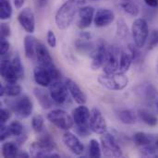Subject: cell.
<instances>
[{
	"mask_svg": "<svg viewBox=\"0 0 158 158\" xmlns=\"http://www.w3.org/2000/svg\"><path fill=\"white\" fill-rule=\"evenodd\" d=\"M7 38H4L1 37V41H0V52H1V56H4L5 55L7 54L9 47H10V44L9 42L6 40Z\"/></svg>",
	"mask_w": 158,
	"mask_h": 158,
	"instance_id": "obj_42",
	"label": "cell"
},
{
	"mask_svg": "<svg viewBox=\"0 0 158 158\" xmlns=\"http://www.w3.org/2000/svg\"><path fill=\"white\" fill-rule=\"evenodd\" d=\"M26 140H27V135L25 133H22L21 135L17 137V142L16 143H17V144L19 146H20V145H22L26 142Z\"/></svg>",
	"mask_w": 158,
	"mask_h": 158,
	"instance_id": "obj_47",
	"label": "cell"
},
{
	"mask_svg": "<svg viewBox=\"0 0 158 158\" xmlns=\"http://www.w3.org/2000/svg\"><path fill=\"white\" fill-rule=\"evenodd\" d=\"M62 142L64 145L75 156H81L84 152V145L80 141V139L71 132L64 133L62 137Z\"/></svg>",
	"mask_w": 158,
	"mask_h": 158,
	"instance_id": "obj_15",
	"label": "cell"
},
{
	"mask_svg": "<svg viewBox=\"0 0 158 158\" xmlns=\"http://www.w3.org/2000/svg\"><path fill=\"white\" fill-rule=\"evenodd\" d=\"M131 33L134 44L139 48H143L149 36V26L146 19L143 18L136 19L131 25Z\"/></svg>",
	"mask_w": 158,
	"mask_h": 158,
	"instance_id": "obj_6",
	"label": "cell"
},
{
	"mask_svg": "<svg viewBox=\"0 0 158 158\" xmlns=\"http://www.w3.org/2000/svg\"><path fill=\"white\" fill-rule=\"evenodd\" d=\"M0 72H1V76L6 82L16 83L19 81V78L12 66V62L9 59H6V58L2 59Z\"/></svg>",
	"mask_w": 158,
	"mask_h": 158,
	"instance_id": "obj_19",
	"label": "cell"
},
{
	"mask_svg": "<svg viewBox=\"0 0 158 158\" xmlns=\"http://www.w3.org/2000/svg\"><path fill=\"white\" fill-rule=\"evenodd\" d=\"M98 82L105 88L111 91L124 90L129 84V78L124 73H104L99 75Z\"/></svg>",
	"mask_w": 158,
	"mask_h": 158,
	"instance_id": "obj_3",
	"label": "cell"
},
{
	"mask_svg": "<svg viewBox=\"0 0 158 158\" xmlns=\"http://www.w3.org/2000/svg\"><path fill=\"white\" fill-rule=\"evenodd\" d=\"M89 156L92 158H99L102 156L101 144L95 139H92L89 144Z\"/></svg>",
	"mask_w": 158,
	"mask_h": 158,
	"instance_id": "obj_31",
	"label": "cell"
},
{
	"mask_svg": "<svg viewBox=\"0 0 158 158\" xmlns=\"http://www.w3.org/2000/svg\"><path fill=\"white\" fill-rule=\"evenodd\" d=\"M147 39V49L152 50L158 45V30H154L151 31Z\"/></svg>",
	"mask_w": 158,
	"mask_h": 158,
	"instance_id": "obj_39",
	"label": "cell"
},
{
	"mask_svg": "<svg viewBox=\"0 0 158 158\" xmlns=\"http://www.w3.org/2000/svg\"><path fill=\"white\" fill-rule=\"evenodd\" d=\"M141 48H139L136 44H129V50L131 52V55L132 56V60L133 62H139L141 57H142V53L140 51Z\"/></svg>",
	"mask_w": 158,
	"mask_h": 158,
	"instance_id": "obj_41",
	"label": "cell"
},
{
	"mask_svg": "<svg viewBox=\"0 0 158 158\" xmlns=\"http://www.w3.org/2000/svg\"><path fill=\"white\" fill-rule=\"evenodd\" d=\"M143 1L148 6H150L152 8L158 7V0H143Z\"/></svg>",
	"mask_w": 158,
	"mask_h": 158,
	"instance_id": "obj_48",
	"label": "cell"
},
{
	"mask_svg": "<svg viewBox=\"0 0 158 158\" xmlns=\"http://www.w3.org/2000/svg\"><path fill=\"white\" fill-rule=\"evenodd\" d=\"M90 128L93 132L99 134V135H103L107 131L106 121L102 112L96 107H94L91 111Z\"/></svg>",
	"mask_w": 158,
	"mask_h": 158,
	"instance_id": "obj_13",
	"label": "cell"
},
{
	"mask_svg": "<svg viewBox=\"0 0 158 158\" xmlns=\"http://www.w3.org/2000/svg\"><path fill=\"white\" fill-rule=\"evenodd\" d=\"M33 94H34L35 97L37 98L40 106L44 109H49L53 106L54 100L52 99L50 93H47L43 88H35L33 91Z\"/></svg>",
	"mask_w": 158,
	"mask_h": 158,
	"instance_id": "obj_22",
	"label": "cell"
},
{
	"mask_svg": "<svg viewBox=\"0 0 158 158\" xmlns=\"http://www.w3.org/2000/svg\"><path fill=\"white\" fill-rule=\"evenodd\" d=\"M44 125V118L41 115H36V116H34L32 118V119H31V127H32V130L37 134H40V133L43 132Z\"/></svg>",
	"mask_w": 158,
	"mask_h": 158,
	"instance_id": "obj_36",
	"label": "cell"
},
{
	"mask_svg": "<svg viewBox=\"0 0 158 158\" xmlns=\"http://www.w3.org/2000/svg\"><path fill=\"white\" fill-rule=\"evenodd\" d=\"M19 154V145L17 143L7 142L2 145V156L3 157L12 158L18 156Z\"/></svg>",
	"mask_w": 158,
	"mask_h": 158,
	"instance_id": "obj_26",
	"label": "cell"
},
{
	"mask_svg": "<svg viewBox=\"0 0 158 158\" xmlns=\"http://www.w3.org/2000/svg\"><path fill=\"white\" fill-rule=\"evenodd\" d=\"M65 82H66L69 92L70 95L72 96V98L74 99V101L79 105H84L87 102V97H86L85 94L83 93V91L81 89V87L74 81L70 80V79H67Z\"/></svg>",
	"mask_w": 158,
	"mask_h": 158,
	"instance_id": "obj_21",
	"label": "cell"
},
{
	"mask_svg": "<svg viewBox=\"0 0 158 158\" xmlns=\"http://www.w3.org/2000/svg\"><path fill=\"white\" fill-rule=\"evenodd\" d=\"M133 62L132 56L131 53H126L124 51H121V56H120V62H119V69L118 71L119 73H126L129 71L131 63Z\"/></svg>",
	"mask_w": 158,
	"mask_h": 158,
	"instance_id": "obj_28",
	"label": "cell"
},
{
	"mask_svg": "<svg viewBox=\"0 0 158 158\" xmlns=\"http://www.w3.org/2000/svg\"><path fill=\"white\" fill-rule=\"evenodd\" d=\"M78 14V27L81 30L89 28L94 19V8L91 6H83Z\"/></svg>",
	"mask_w": 158,
	"mask_h": 158,
	"instance_id": "obj_17",
	"label": "cell"
},
{
	"mask_svg": "<svg viewBox=\"0 0 158 158\" xmlns=\"http://www.w3.org/2000/svg\"><path fill=\"white\" fill-rule=\"evenodd\" d=\"M29 156H30V155L25 152H20L18 154V157H29Z\"/></svg>",
	"mask_w": 158,
	"mask_h": 158,
	"instance_id": "obj_51",
	"label": "cell"
},
{
	"mask_svg": "<svg viewBox=\"0 0 158 158\" xmlns=\"http://www.w3.org/2000/svg\"><path fill=\"white\" fill-rule=\"evenodd\" d=\"M5 95V87L4 85H0V96H4Z\"/></svg>",
	"mask_w": 158,
	"mask_h": 158,
	"instance_id": "obj_52",
	"label": "cell"
},
{
	"mask_svg": "<svg viewBox=\"0 0 158 158\" xmlns=\"http://www.w3.org/2000/svg\"><path fill=\"white\" fill-rule=\"evenodd\" d=\"M76 47L81 53H86V52L92 53L93 50L94 49V46L92 43H89V41L83 40L81 38H80L76 41Z\"/></svg>",
	"mask_w": 158,
	"mask_h": 158,
	"instance_id": "obj_34",
	"label": "cell"
},
{
	"mask_svg": "<svg viewBox=\"0 0 158 158\" xmlns=\"http://www.w3.org/2000/svg\"><path fill=\"white\" fill-rule=\"evenodd\" d=\"M11 117V113L7 108H1L0 111V118H1V124H6V122Z\"/></svg>",
	"mask_w": 158,
	"mask_h": 158,
	"instance_id": "obj_45",
	"label": "cell"
},
{
	"mask_svg": "<svg viewBox=\"0 0 158 158\" xmlns=\"http://www.w3.org/2000/svg\"><path fill=\"white\" fill-rule=\"evenodd\" d=\"M121 51L116 45H108L107 56L104 65L105 73H115L118 71Z\"/></svg>",
	"mask_w": 158,
	"mask_h": 158,
	"instance_id": "obj_11",
	"label": "cell"
},
{
	"mask_svg": "<svg viewBox=\"0 0 158 158\" xmlns=\"http://www.w3.org/2000/svg\"><path fill=\"white\" fill-rule=\"evenodd\" d=\"M134 92L138 97L152 104L158 112V91L152 83H142L135 88Z\"/></svg>",
	"mask_w": 158,
	"mask_h": 158,
	"instance_id": "obj_9",
	"label": "cell"
},
{
	"mask_svg": "<svg viewBox=\"0 0 158 158\" xmlns=\"http://www.w3.org/2000/svg\"><path fill=\"white\" fill-rule=\"evenodd\" d=\"M156 144H148V145H145V146H142L141 148V155L143 156H145V157H148V156H156Z\"/></svg>",
	"mask_w": 158,
	"mask_h": 158,
	"instance_id": "obj_40",
	"label": "cell"
},
{
	"mask_svg": "<svg viewBox=\"0 0 158 158\" xmlns=\"http://www.w3.org/2000/svg\"><path fill=\"white\" fill-rule=\"evenodd\" d=\"M24 1L25 0H14V5L16 6L17 9H19L23 6V4H24Z\"/></svg>",
	"mask_w": 158,
	"mask_h": 158,
	"instance_id": "obj_50",
	"label": "cell"
},
{
	"mask_svg": "<svg viewBox=\"0 0 158 158\" xmlns=\"http://www.w3.org/2000/svg\"><path fill=\"white\" fill-rule=\"evenodd\" d=\"M49 93L55 103L58 105H64L69 99V89L66 82H62L60 80L53 81L49 86Z\"/></svg>",
	"mask_w": 158,
	"mask_h": 158,
	"instance_id": "obj_12",
	"label": "cell"
},
{
	"mask_svg": "<svg viewBox=\"0 0 158 158\" xmlns=\"http://www.w3.org/2000/svg\"><path fill=\"white\" fill-rule=\"evenodd\" d=\"M38 41L32 35H26L24 39V51L25 56L29 59H33L36 57V46Z\"/></svg>",
	"mask_w": 158,
	"mask_h": 158,
	"instance_id": "obj_23",
	"label": "cell"
},
{
	"mask_svg": "<svg viewBox=\"0 0 158 158\" xmlns=\"http://www.w3.org/2000/svg\"><path fill=\"white\" fill-rule=\"evenodd\" d=\"M7 106L19 118H27L31 116L33 109V104L28 95H21L13 100H6Z\"/></svg>",
	"mask_w": 158,
	"mask_h": 158,
	"instance_id": "obj_5",
	"label": "cell"
},
{
	"mask_svg": "<svg viewBox=\"0 0 158 158\" xmlns=\"http://www.w3.org/2000/svg\"><path fill=\"white\" fill-rule=\"evenodd\" d=\"M101 147L106 157H121L123 156L122 150L117 140L108 132L104 133L101 137Z\"/></svg>",
	"mask_w": 158,
	"mask_h": 158,
	"instance_id": "obj_8",
	"label": "cell"
},
{
	"mask_svg": "<svg viewBox=\"0 0 158 158\" xmlns=\"http://www.w3.org/2000/svg\"><path fill=\"white\" fill-rule=\"evenodd\" d=\"M87 1V0H86ZM88 1H92V2H96V1H102V0H88Z\"/></svg>",
	"mask_w": 158,
	"mask_h": 158,
	"instance_id": "obj_53",
	"label": "cell"
},
{
	"mask_svg": "<svg viewBox=\"0 0 158 158\" xmlns=\"http://www.w3.org/2000/svg\"><path fill=\"white\" fill-rule=\"evenodd\" d=\"M38 142L41 144H43L44 146H45V147H47L49 149H52V150L56 149V143H55L54 139L52 138V136L50 134H48V133L41 134V136L38 139Z\"/></svg>",
	"mask_w": 158,
	"mask_h": 158,
	"instance_id": "obj_35",
	"label": "cell"
},
{
	"mask_svg": "<svg viewBox=\"0 0 158 158\" xmlns=\"http://www.w3.org/2000/svg\"><path fill=\"white\" fill-rule=\"evenodd\" d=\"M80 38L83 39V40H87L89 41L92 38V34L89 31H81L80 33Z\"/></svg>",
	"mask_w": 158,
	"mask_h": 158,
	"instance_id": "obj_49",
	"label": "cell"
},
{
	"mask_svg": "<svg viewBox=\"0 0 158 158\" xmlns=\"http://www.w3.org/2000/svg\"><path fill=\"white\" fill-rule=\"evenodd\" d=\"M107 49H108V45H106V42L102 39L98 40V42L94 46V49L91 53V57H92L91 68L94 70H97L102 67H104L107 56Z\"/></svg>",
	"mask_w": 158,
	"mask_h": 158,
	"instance_id": "obj_10",
	"label": "cell"
},
{
	"mask_svg": "<svg viewBox=\"0 0 158 158\" xmlns=\"http://www.w3.org/2000/svg\"><path fill=\"white\" fill-rule=\"evenodd\" d=\"M138 116L143 122H144L146 125L150 127H155L157 125V118L154 114L150 113L145 109H140L138 111Z\"/></svg>",
	"mask_w": 158,
	"mask_h": 158,
	"instance_id": "obj_29",
	"label": "cell"
},
{
	"mask_svg": "<svg viewBox=\"0 0 158 158\" xmlns=\"http://www.w3.org/2000/svg\"><path fill=\"white\" fill-rule=\"evenodd\" d=\"M119 6L123 9V11L133 17L138 16L140 13V7L133 0H122L119 3Z\"/></svg>",
	"mask_w": 158,
	"mask_h": 158,
	"instance_id": "obj_25",
	"label": "cell"
},
{
	"mask_svg": "<svg viewBox=\"0 0 158 158\" xmlns=\"http://www.w3.org/2000/svg\"><path fill=\"white\" fill-rule=\"evenodd\" d=\"M2 1H5V0H1V2H2Z\"/></svg>",
	"mask_w": 158,
	"mask_h": 158,
	"instance_id": "obj_54",
	"label": "cell"
},
{
	"mask_svg": "<svg viewBox=\"0 0 158 158\" xmlns=\"http://www.w3.org/2000/svg\"><path fill=\"white\" fill-rule=\"evenodd\" d=\"M86 0H67L56 11L55 21L59 30L69 28Z\"/></svg>",
	"mask_w": 158,
	"mask_h": 158,
	"instance_id": "obj_1",
	"label": "cell"
},
{
	"mask_svg": "<svg viewBox=\"0 0 158 158\" xmlns=\"http://www.w3.org/2000/svg\"><path fill=\"white\" fill-rule=\"evenodd\" d=\"M133 141L138 146H145L155 142V137L145 132H137L133 136Z\"/></svg>",
	"mask_w": 158,
	"mask_h": 158,
	"instance_id": "obj_27",
	"label": "cell"
},
{
	"mask_svg": "<svg viewBox=\"0 0 158 158\" xmlns=\"http://www.w3.org/2000/svg\"><path fill=\"white\" fill-rule=\"evenodd\" d=\"M12 15V6L8 0H5L1 2L0 6V19L2 20H6L11 18Z\"/></svg>",
	"mask_w": 158,
	"mask_h": 158,
	"instance_id": "obj_32",
	"label": "cell"
},
{
	"mask_svg": "<svg viewBox=\"0 0 158 158\" xmlns=\"http://www.w3.org/2000/svg\"><path fill=\"white\" fill-rule=\"evenodd\" d=\"M47 119L50 123L60 130L69 131L73 127V118L62 109H55L47 114Z\"/></svg>",
	"mask_w": 158,
	"mask_h": 158,
	"instance_id": "obj_7",
	"label": "cell"
},
{
	"mask_svg": "<svg viewBox=\"0 0 158 158\" xmlns=\"http://www.w3.org/2000/svg\"><path fill=\"white\" fill-rule=\"evenodd\" d=\"M117 115H118V118L120 120V122H122L123 124H126V125H133V124L136 123V120H137L136 115L131 109H122V110H119L117 113Z\"/></svg>",
	"mask_w": 158,
	"mask_h": 158,
	"instance_id": "obj_24",
	"label": "cell"
},
{
	"mask_svg": "<svg viewBox=\"0 0 158 158\" xmlns=\"http://www.w3.org/2000/svg\"><path fill=\"white\" fill-rule=\"evenodd\" d=\"M8 127H9V130H10V132H11V135H13V136L18 137V136H19V135H21L23 133V131H24L23 125L19 121L15 120V121L11 122Z\"/></svg>",
	"mask_w": 158,
	"mask_h": 158,
	"instance_id": "obj_38",
	"label": "cell"
},
{
	"mask_svg": "<svg viewBox=\"0 0 158 158\" xmlns=\"http://www.w3.org/2000/svg\"><path fill=\"white\" fill-rule=\"evenodd\" d=\"M5 87V95L8 96V97H17L21 93V87L16 83H10V82H6V85H4Z\"/></svg>",
	"mask_w": 158,
	"mask_h": 158,
	"instance_id": "obj_30",
	"label": "cell"
},
{
	"mask_svg": "<svg viewBox=\"0 0 158 158\" xmlns=\"http://www.w3.org/2000/svg\"><path fill=\"white\" fill-rule=\"evenodd\" d=\"M157 69H158V68H157Z\"/></svg>",
	"mask_w": 158,
	"mask_h": 158,
	"instance_id": "obj_55",
	"label": "cell"
},
{
	"mask_svg": "<svg viewBox=\"0 0 158 158\" xmlns=\"http://www.w3.org/2000/svg\"><path fill=\"white\" fill-rule=\"evenodd\" d=\"M115 20V14L108 8H100L94 15V24L98 28L109 26Z\"/></svg>",
	"mask_w": 158,
	"mask_h": 158,
	"instance_id": "obj_18",
	"label": "cell"
},
{
	"mask_svg": "<svg viewBox=\"0 0 158 158\" xmlns=\"http://www.w3.org/2000/svg\"><path fill=\"white\" fill-rule=\"evenodd\" d=\"M0 139L2 142H4L6 139H7L10 135H11V132H10V130H9V127L6 126V124H1V129H0Z\"/></svg>",
	"mask_w": 158,
	"mask_h": 158,
	"instance_id": "obj_44",
	"label": "cell"
},
{
	"mask_svg": "<svg viewBox=\"0 0 158 158\" xmlns=\"http://www.w3.org/2000/svg\"><path fill=\"white\" fill-rule=\"evenodd\" d=\"M55 150L49 149L43 144H41L39 142H34L30 146V155L31 157L39 158H58L60 157V155L54 152Z\"/></svg>",
	"mask_w": 158,
	"mask_h": 158,
	"instance_id": "obj_16",
	"label": "cell"
},
{
	"mask_svg": "<svg viewBox=\"0 0 158 158\" xmlns=\"http://www.w3.org/2000/svg\"><path fill=\"white\" fill-rule=\"evenodd\" d=\"M0 31H1V37L4 38H8L11 35V29L10 26L6 23V22H2L1 26H0Z\"/></svg>",
	"mask_w": 158,
	"mask_h": 158,
	"instance_id": "obj_43",
	"label": "cell"
},
{
	"mask_svg": "<svg viewBox=\"0 0 158 158\" xmlns=\"http://www.w3.org/2000/svg\"><path fill=\"white\" fill-rule=\"evenodd\" d=\"M33 77L35 82L41 87H49L53 81L60 80L61 73L54 64L49 67L38 65L33 70Z\"/></svg>",
	"mask_w": 158,
	"mask_h": 158,
	"instance_id": "obj_2",
	"label": "cell"
},
{
	"mask_svg": "<svg viewBox=\"0 0 158 158\" xmlns=\"http://www.w3.org/2000/svg\"><path fill=\"white\" fill-rule=\"evenodd\" d=\"M36 60L39 66L49 67L53 65V58L47 49V47L41 42L37 43L36 46Z\"/></svg>",
	"mask_w": 158,
	"mask_h": 158,
	"instance_id": "obj_20",
	"label": "cell"
},
{
	"mask_svg": "<svg viewBox=\"0 0 158 158\" xmlns=\"http://www.w3.org/2000/svg\"><path fill=\"white\" fill-rule=\"evenodd\" d=\"M128 34H129V29L126 22L122 19H118L117 24V35L119 38H126Z\"/></svg>",
	"mask_w": 158,
	"mask_h": 158,
	"instance_id": "obj_37",
	"label": "cell"
},
{
	"mask_svg": "<svg viewBox=\"0 0 158 158\" xmlns=\"http://www.w3.org/2000/svg\"><path fill=\"white\" fill-rule=\"evenodd\" d=\"M11 62H12V66L14 68V70H15L19 80L23 79V77H24V68H23V65L21 63V59H20L19 56L16 55L12 58Z\"/></svg>",
	"mask_w": 158,
	"mask_h": 158,
	"instance_id": "obj_33",
	"label": "cell"
},
{
	"mask_svg": "<svg viewBox=\"0 0 158 158\" xmlns=\"http://www.w3.org/2000/svg\"><path fill=\"white\" fill-rule=\"evenodd\" d=\"M72 118L74 123L77 127V132L79 135L86 137L90 133V121H91V112L84 106L81 105L72 111Z\"/></svg>",
	"mask_w": 158,
	"mask_h": 158,
	"instance_id": "obj_4",
	"label": "cell"
},
{
	"mask_svg": "<svg viewBox=\"0 0 158 158\" xmlns=\"http://www.w3.org/2000/svg\"><path fill=\"white\" fill-rule=\"evenodd\" d=\"M47 44L52 48L56 46V37L55 32L52 31H48L47 32Z\"/></svg>",
	"mask_w": 158,
	"mask_h": 158,
	"instance_id": "obj_46",
	"label": "cell"
},
{
	"mask_svg": "<svg viewBox=\"0 0 158 158\" xmlns=\"http://www.w3.org/2000/svg\"><path fill=\"white\" fill-rule=\"evenodd\" d=\"M18 20L20 26L28 32L33 33L35 31V18L33 11L30 7H24L18 15Z\"/></svg>",
	"mask_w": 158,
	"mask_h": 158,
	"instance_id": "obj_14",
	"label": "cell"
}]
</instances>
